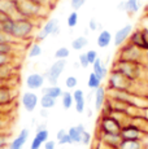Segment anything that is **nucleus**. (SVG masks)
<instances>
[{"mask_svg": "<svg viewBox=\"0 0 148 149\" xmlns=\"http://www.w3.org/2000/svg\"><path fill=\"white\" fill-rule=\"evenodd\" d=\"M146 21H147V25H146V29H148V10H147V13H146Z\"/></svg>", "mask_w": 148, "mask_h": 149, "instance_id": "09e8293b", "label": "nucleus"}, {"mask_svg": "<svg viewBox=\"0 0 148 149\" xmlns=\"http://www.w3.org/2000/svg\"><path fill=\"white\" fill-rule=\"evenodd\" d=\"M69 56H70V49L68 47H60L53 53V57L56 60H66Z\"/></svg>", "mask_w": 148, "mask_h": 149, "instance_id": "c85d7f7f", "label": "nucleus"}, {"mask_svg": "<svg viewBox=\"0 0 148 149\" xmlns=\"http://www.w3.org/2000/svg\"><path fill=\"white\" fill-rule=\"evenodd\" d=\"M84 3H86V0H70V7H72L73 10H77V12H78V10L84 5Z\"/></svg>", "mask_w": 148, "mask_h": 149, "instance_id": "e433bc0d", "label": "nucleus"}, {"mask_svg": "<svg viewBox=\"0 0 148 149\" xmlns=\"http://www.w3.org/2000/svg\"><path fill=\"white\" fill-rule=\"evenodd\" d=\"M129 43L136 45L138 48L143 51H147L148 52V36H147V29L142 27V29H136V30H133L131 35H130Z\"/></svg>", "mask_w": 148, "mask_h": 149, "instance_id": "1a4fd4ad", "label": "nucleus"}, {"mask_svg": "<svg viewBox=\"0 0 148 149\" xmlns=\"http://www.w3.org/2000/svg\"><path fill=\"white\" fill-rule=\"evenodd\" d=\"M42 145H43V143L34 136L33 140H31V143H30V149H40Z\"/></svg>", "mask_w": 148, "mask_h": 149, "instance_id": "79ce46f5", "label": "nucleus"}, {"mask_svg": "<svg viewBox=\"0 0 148 149\" xmlns=\"http://www.w3.org/2000/svg\"><path fill=\"white\" fill-rule=\"evenodd\" d=\"M73 99H74V101L81 100V99H84V92L82 90H79V88H75L74 92H73Z\"/></svg>", "mask_w": 148, "mask_h": 149, "instance_id": "37998d69", "label": "nucleus"}, {"mask_svg": "<svg viewBox=\"0 0 148 149\" xmlns=\"http://www.w3.org/2000/svg\"><path fill=\"white\" fill-rule=\"evenodd\" d=\"M29 136H30L29 130H27V128H22V130L18 132V135L9 141V144H8V149H22L24 148V145L26 144Z\"/></svg>", "mask_w": 148, "mask_h": 149, "instance_id": "dca6fc26", "label": "nucleus"}, {"mask_svg": "<svg viewBox=\"0 0 148 149\" xmlns=\"http://www.w3.org/2000/svg\"><path fill=\"white\" fill-rule=\"evenodd\" d=\"M118 149H144V144L138 139H122Z\"/></svg>", "mask_w": 148, "mask_h": 149, "instance_id": "4be33fe9", "label": "nucleus"}, {"mask_svg": "<svg viewBox=\"0 0 148 149\" xmlns=\"http://www.w3.org/2000/svg\"><path fill=\"white\" fill-rule=\"evenodd\" d=\"M35 30V22L34 19L25 18V17H20L15 19V27H13L12 39L16 42L27 40L31 38Z\"/></svg>", "mask_w": 148, "mask_h": 149, "instance_id": "20e7f679", "label": "nucleus"}, {"mask_svg": "<svg viewBox=\"0 0 148 149\" xmlns=\"http://www.w3.org/2000/svg\"><path fill=\"white\" fill-rule=\"evenodd\" d=\"M66 134H68V130H65V128H60V130L57 131V134H56V140L59 141V140L61 139V137H64Z\"/></svg>", "mask_w": 148, "mask_h": 149, "instance_id": "49530a36", "label": "nucleus"}, {"mask_svg": "<svg viewBox=\"0 0 148 149\" xmlns=\"http://www.w3.org/2000/svg\"><path fill=\"white\" fill-rule=\"evenodd\" d=\"M118 1H122V0H118Z\"/></svg>", "mask_w": 148, "mask_h": 149, "instance_id": "603ef678", "label": "nucleus"}, {"mask_svg": "<svg viewBox=\"0 0 148 149\" xmlns=\"http://www.w3.org/2000/svg\"><path fill=\"white\" fill-rule=\"evenodd\" d=\"M122 123L116 119L113 116H105L100 114V118L98 121V130L100 135H116L122 130Z\"/></svg>", "mask_w": 148, "mask_h": 149, "instance_id": "423d86ee", "label": "nucleus"}, {"mask_svg": "<svg viewBox=\"0 0 148 149\" xmlns=\"http://www.w3.org/2000/svg\"><path fill=\"white\" fill-rule=\"evenodd\" d=\"M89 45V38L84 35H81V36H77L75 39L72 40V48L74 51H82Z\"/></svg>", "mask_w": 148, "mask_h": 149, "instance_id": "b1692460", "label": "nucleus"}, {"mask_svg": "<svg viewBox=\"0 0 148 149\" xmlns=\"http://www.w3.org/2000/svg\"><path fill=\"white\" fill-rule=\"evenodd\" d=\"M100 27H101L100 24L98 22V19H96V18H91L89 21V29L91 31H98Z\"/></svg>", "mask_w": 148, "mask_h": 149, "instance_id": "ea45409f", "label": "nucleus"}, {"mask_svg": "<svg viewBox=\"0 0 148 149\" xmlns=\"http://www.w3.org/2000/svg\"><path fill=\"white\" fill-rule=\"evenodd\" d=\"M42 54V45L38 42H33L27 49V57L29 58H36Z\"/></svg>", "mask_w": 148, "mask_h": 149, "instance_id": "a878e982", "label": "nucleus"}, {"mask_svg": "<svg viewBox=\"0 0 148 149\" xmlns=\"http://www.w3.org/2000/svg\"><path fill=\"white\" fill-rule=\"evenodd\" d=\"M15 99V90L7 83H0V107L9 105Z\"/></svg>", "mask_w": 148, "mask_h": 149, "instance_id": "2eb2a0df", "label": "nucleus"}, {"mask_svg": "<svg viewBox=\"0 0 148 149\" xmlns=\"http://www.w3.org/2000/svg\"><path fill=\"white\" fill-rule=\"evenodd\" d=\"M12 62H13V54L0 53V68L12 65Z\"/></svg>", "mask_w": 148, "mask_h": 149, "instance_id": "7c9ffc66", "label": "nucleus"}, {"mask_svg": "<svg viewBox=\"0 0 148 149\" xmlns=\"http://www.w3.org/2000/svg\"><path fill=\"white\" fill-rule=\"evenodd\" d=\"M56 145H57V141L48 139L47 141H45L44 144H43V148H44V149H56Z\"/></svg>", "mask_w": 148, "mask_h": 149, "instance_id": "c03bdc74", "label": "nucleus"}, {"mask_svg": "<svg viewBox=\"0 0 148 149\" xmlns=\"http://www.w3.org/2000/svg\"><path fill=\"white\" fill-rule=\"evenodd\" d=\"M61 105H62V108L64 109H70L73 107V104H74V99H73V93L72 92H69V91H65V92H62V95H61Z\"/></svg>", "mask_w": 148, "mask_h": 149, "instance_id": "bb28decb", "label": "nucleus"}, {"mask_svg": "<svg viewBox=\"0 0 148 149\" xmlns=\"http://www.w3.org/2000/svg\"><path fill=\"white\" fill-rule=\"evenodd\" d=\"M100 140L101 143L105 144V147H108L109 149H118L122 137L119 134H116V135H100Z\"/></svg>", "mask_w": 148, "mask_h": 149, "instance_id": "aec40b11", "label": "nucleus"}, {"mask_svg": "<svg viewBox=\"0 0 148 149\" xmlns=\"http://www.w3.org/2000/svg\"><path fill=\"white\" fill-rule=\"evenodd\" d=\"M112 42H113V35L109 30H101L100 33H99L98 38H96V44H98V47L101 48V49L108 48Z\"/></svg>", "mask_w": 148, "mask_h": 149, "instance_id": "a211bd4d", "label": "nucleus"}, {"mask_svg": "<svg viewBox=\"0 0 148 149\" xmlns=\"http://www.w3.org/2000/svg\"><path fill=\"white\" fill-rule=\"evenodd\" d=\"M10 141V134L0 131V147H8Z\"/></svg>", "mask_w": 148, "mask_h": 149, "instance_id": "c9c22d12", "label": "nucleus"}, {"mask_svg": "<svg viewBox=\"0 0 148 149\" xmlns=\"http://www.w3.org/2000/svg\"><path fill=\"white\" fill-rule=\"evenodd\" d=\"M0 149H8V147H0Z\"/></svg>", "mask_w": 148, "mask_h": 149, "instance_id": "3c124183", "label": "nucleus"}, {"mask_svg": "<svg viewBox=\"0 0 148 149\" xmlns=\"http://www.w3.org/2000/svg\"><path fill=\"white\" fill-rule=\"evenodd\" d=\"M35 137L38 140H40V141L44 144V143L50 139V132H48L47 128H43V130H36L35 131Z\"/></svg>", "mask_w": 148, "mask_h": 149, "instance_id": "2f4dec72", "label": "nucleus"}, {"mask_svg": "<svg viewBox=\"0 0 148 149\" xmlns=\"http://www.w3.org/2000/svg\"><path fill=\"white\" fill-rule=\"evenodd\" d=\"M60 22L57 18H50L45 21V24L43 25V27L38 31V34L35 35V42L42 43L50 35H57L60 33Z\"/></svg>", "mask_w": 148, "mask_h": 149, "instance_id": "0eeeda50", "label": "nucleus"}, {"mask_svg": "<svg viewBox=\"0 0 148 149\" xmlns=\"http://www.w3.org/2000/svg\"><path fill=\"white\" fill-rule=\"evenodd\" d=\"M122 139H138L142 140L146 134L138 127V126L133 125V123H127V125L122 126V130L119 132Z\"/></svg>", "mask_w": 148, "mask_h": 149, "instance_id": "ddd939ff", "label": "nucleus"}, {"mask_svg": "<svg viewBox=\"0 0 148 149\" xmlns=\"http://www.w3.org/2000/svg\"><path fill=\"white\" fill-rule=\"evenodd\" d=\"M91 139H92V136H91L90 132H87V131H84L83 134H82V139H81V144L83 145H89L91 143Z\"/></svg>", "mask_w": 148, "mask_h": 149, "instance_id": "a19ab883", "label": "nucleus"}, {"mask_svg": "<svg viewBox=\"0 0 148 149\" xmlns=\"http://www.w3.org/2000/svg\"><path fill=\"white\" fill-rule=\"evenodd\" d=\"M107 88H105V86L101 84L100 87L98 88V90L94 91V105H95V110L100 111L101 108L104 107V102L105 100H107Z\"/></svg>", "mask_w": 148, "mask_h": 149, "instance_id": "f3484780", "label": "nucleus"}, {"mask_svg": "<svg viewBox=\"0 0 148 149\" xmlns=\"http://www.w3.org/2000/svg\"><path fill=\"white\" fill-rule=\"evenodd\" d=\"M21 104L26 111H34L39 104V97L34 91H26L21 96Z\"/></svg>", "mask_w": 148, "mask_h": 149, "instance_id": "f8f14e48", "label": "nucleus"}, {"mask_svg": "<svg viewBox=\"0 0 148 149\" xmlns=\"http://www.w3.org/2000/svg\"><path fill=\"white\" fill-rule=\"evenodd\" d=\"M107 90H114V91H131L135 92L136 82L129 79L127 77H125L122 73H119L117 70L110 69V71L108 73L107 77Z\"/></svg>", "mask_w": 148, "mask_h": 149, "instance_id": "7ed1b4c3", "label": "nucleus"}, {"mask_svg": "<svg viewBox=\"0 0 148 149\" xmlns=\"http://www.w3.org/2000/svg\"><path fill=\"white\" fill-rule=\"evenodd\" d=\"M56 102H57V99L51 97L48 95H42V97L39 99V105L42 107V109H47V110L56 107Z\"/></svg>", "mask_w": 148, "mask_h": 149, "instance_id": "393cba45", "label": "nucleus"}, {"mask_svg": "<svg viewBox=\"0 0 148 149\" xmlns=\"http://www.w3.org/2000/svg\"><path fill=\"white\" fill-rule=\"evenodd\" d=\"M57 144H60V145H73L72 144V140H70V137H69V135H65L64 137H61V139L57 141Z\"/></svg>", "mask_w": 148, "mask_h": 149, "instance_id": "a18cd8bd", "label": "nucleus"}, {"mask_svg": "<svg viewBox=\"0 0 148 149\" xmlns=\"http://www.w3.org/2000/svg\"><path fill=\"white\" fill-rule=\"evenodd\" d=\"M78 21H79V16H78V12L77 10H72V12L69 13V16H68L66 18V25L70 29H74L78 25Z\"/></svg>", "mask_w": 148, "mask_h": 149, "instance_id": "c756f323", "label": "nucleus"}, {"mask_svg": "<svg viewBox=\"0 0 148 149\" xmlns=\"http://www.w3.org/2000/svg\"><path fill=\"white\" fill-rule=\"evenodd\" d=\"M91 66H92V71L101 79V81L108 77V73H109V71H108V68L105 66V64L103 62V60H101L100 57H98Z\"/></svg>", "mask_w": 148, "mask_h": 149, "instance_id": "412c9836", "label": "nucleus"}, {"mask_svg": "<svg viewBox=\"0 0 148 149\" xmlns=\"http://www.w3.org/2000/svg\"><path fill=\"white\" fill-rule=\"evenodd\" d=\"M146 56H148L147 51L140 49V48H138L136 45H134L129 42H126L124 45H121V47L118 48V53H117V58H119V60L139 62V64H142V65L146 64V61H144Z\"/></svg>", "mask_w": 148, "mask_h": 149, "instance_id": "39448f33", "label": "nucleus"}, {"mask_svg": "<svg viewBox=\"0 0 148 149\" xmlns=\"http://www.w3.org/2000/svg\"><path fill=\"white\" fill-rule=\"evenodd\" d=\"M34 1H35L36 4L42 5V7L51 9L52 7H55V1H56V0H34Z\"/></svg>", "mask_w": 148, "mask_h": 149, "instance_id": "4c0bfd02", "label": "nucleus"}, {"mask_svg": "<svg viewBox=\"0 0 148 149\" xmlns=\"http://www.w3.org/2000/svg\"><path fill=\"white\" fill-rule=\"evenodd\" d=\"M87 116H89V117L92 116V110H91V109H90V110H87Z\"/></svg>", "mask_w": 148, "mask_h": 149, "instance_id": "8fccbe9b", "label": "nucleus"}, {"mask_svg": "<svg viewBox=\"0 0 148 149\" xmlns=\"http://www.w3.org/2000/svg\"><path fill=\"white\" fill-rule=\"evenodd\" d=\"M87 86H89V88L92 91L98 90V88L101 86V79L99 78L94 71H91L90 75H89V81H87Z\"/></svg>", "mask_w": 148, "mask_h": 149, "instance_id": "cd10ccee", "label": "nucleus"}, {"mask_svg": "<svg viewBox=\"0 0 148 149\" xmlns=\"http://www.w3.org/2000/svg\"><path fill=\"white\" fill-rule=\"evenodd\" d=\"M65 66H66V60H56L45 71V82H48L50 84H57L60 75L65 70Z\"/></svg>", "mask_w": 148, "mask_h": 149, "instance_id": "6e6552de", "label": "nucleus"}, {"mask_svg": "<svg viewBox=\"0 0 148 149\" xmlns=\"http://www.w3.org/2000/svg\"><path fill=\"white\" fill-rule=\"evenodd\" d=\"M74 108H75V111L79 114L84 113V109H86V97L81 100H77L74 101Z\"/></svg>", "mask_w": 148, "mask_h": 149, "instance_id": "f704fd0d", "label": "nucleus"}, {"mask_svg": "<svg viewBox=\"0 0 148 149\" xmlns=\"http://www.w3.org/2000/svg\"><path fill=\"white\" fill-rule=\"evenodd\" d=\"M42 95H48L51 97H55V99H60L62 95V88L57 84H50V86H44L42 88Z\"/></svg>", "mask_w": 148, "mask_h": 149, "instance_id": "5701e85b", "label": "nucleus"}, {"mask_svg": "<svg viewBox=\"0 0 148 149\" xmlns=\"http://www.w3.org/2000/svg\"><path fill=\"white\" fill-rule=\"evenodd\" d=\"M86 54H87V58H89L90 65H92L94 62H95V60L99 57V54H98V52H96L95 49H90V51H87Z\"/></svg>", "mask_w": 148, "mask_h": 149, "instance_id": "58836bf2", "label": "nucleus"}, {"mask_svg": "<svg viewBox=\"0 0 148 149\" xmlns=\"http://www.w3.org/2000/svg\"><path fill=\"white\" fill-rule=\"evenodd\" d=\"M15 5L20 17L30 19H40L50 12L48 8L36 4L34 0H15Z\"/></svg>", "mask_w": 148, "mask_h": 149, "instance_id": "f257e3e1", "label": "nucleus"}, {"mask_svg": "<svg viewBox=\"0 0 148 149\" xmlns=\"http://www.w3.org/2000/svg\"><path fill=\"white\" fill-rule=\"evenodd\" d=\"M44 83H45V77L44 74H40V73H31L25 79V84H26L29 91L42 90L44 87Z\"/></svg>", "mask_w": 148, "mask_h": 149, "instance_id": "9d476101", "label": "nucleus"}, {"mask_svg": "<svg viewBox=\"0 0 148 149\" xmlns=\"http://www.w3.org/2000/svg\"><path fill=\"white\" fill-rule=\"evenodd\" d=\"M133 30H134L133 25H125L121 29H118L114 33V35H113V44H114V47L119 48L121 45H124L125 43L129 40Z\"/></svg>", "mask_w": 148, "mask_h": 149, "instance_id": "9b49d317", "label": "nucleus"}, {"mask_svg": "<svg viewBox=\"0 0 148 149\" xmlns=\"http://www.w3.org/2000/svg\"><path fill=\"white\" fill-rule=\"evenodd\" d=\"M10 40H13L12 38H9L8 35H5L3 31H0V43H4V42H10ZM16 42V40H15Z\"/></svg>", "mask_w": 148, "mask_h": 149, "instance_id": "de8ad7c7", "label": "nucleus"}, {"mask_svg": "<svg viewBox=\"0 0 148 149\" xmlns=\"http://www.w3.org/2000/svg\"><path fill=\"white\" fill-rule=\"evenodd\" d=\"M140 8H142L140 0H122V1H119L117 9L133 16V14L138 13Z\"/></svg>", "mask_w": 148, "mask_h": 149, "instance_id": "4468645a", "label": "nucleus"}, {"mask_svg": "<svg viewBox=\"0 0 148 149\" xmlns=\"http://www.w3.org/2000/svg\"><path fill=\"white\" fill-rule=\"evenodd\" d=\"M143 68L144 65L139 64V62L126 61V60H119V58H116L112 64L113 70H117L119 73H122L125 77H127L134 82L140 81L142 74H143Z\"/></svg>", "mask_w": 148, "mask_h": 149, "instance_id": "f03ea898", "label": "nucleus"}, {"mask_svg": "<svg viewBox=\"0 0 148 149\" xmlns=\"http://www.w3.org/2000/svg\"><path fill=\"white\" fill-rule=\"evenodd\" d=\"M78 64H79V66H81L82 69H87L89 66H91L90 62H89V58H87L86 52L79 53V56H78Z\"/></svg>", "mask_w": 148, "mask_h": 149, "instance_id": "72a5a7b5", "label": "nucleus"}, {"mask_svg": "<svg viewBox=\"0 0 148 149\" xmlns=\"http://www.w3.org/2000/svg\"><path fill=\"white\" fill-rule=\"evenodd\" d=\"M84 126L82 125H77L72 126V127L68 130V135H69L70 140H72V144H81V139H82V134L84 132Z\"/></svg>", "mask_w": 148, "mask_h": 149, "instance_id": "6ab92c4d", "label": "nucleus"}, {"mask_svg": "<svg viewBox=\"0 0 148 149\" xmlns=\"http://www.w3.org/2000/svg\"><path fill=\"white\" fill-rule=\"evenodd\" d=\"M65 86H66V88H69V90H75L77 86H78V79H77V77L69 75L65 79Z\"/></svg>", "mask_w": 148, "mask_h": 149, "instance_id": "473e14b6", "label": "nucleus"}]
</instances>
